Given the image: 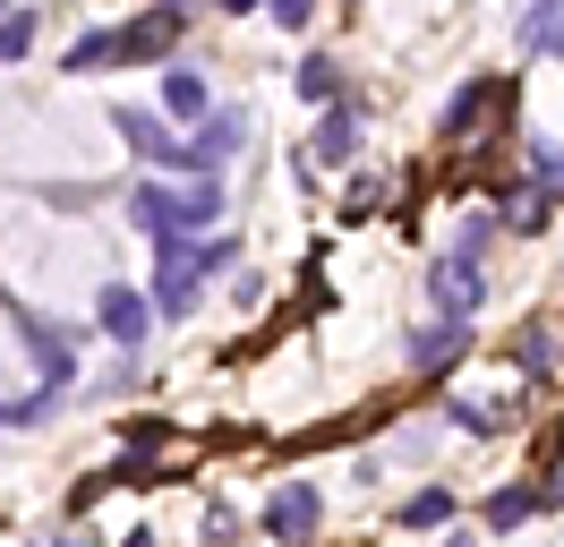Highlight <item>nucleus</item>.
I'll use <instances>...</instances> for the list:
<instances>
[{
	"label": "nucleus",
	"mask_w": 564,
	"mask_h": 547,
	"mask_svg": "<svg viewBox=\"0 0 564 547\" xmlns=\"http://www.w3.org/2000/svg\"><path fill=\"white\" fill-rule=\"evenodd\" d=\"M120 214L145 232V248H163V239H188L197 223H188V180H172V171H145L138 189L120 197Z\"/></svg>",
	"instance_id": "1"
},
{
	"label": "nucleus",
	"mask_w": 564,
	"mask_h": 547,
	"mask_svg": "<svg viewBox=\"0 0 564 547\" xmlns=\"http://www.w3.org/2000/svg\"><path fill=\"white\" fill-rule=\"evenodd\" d=\"M0 308H9V334L26 342V360L43 368V385L69 394V385H77V334H69V325H52V317H35L26 300H9V291H0Z\"/></svg>",
	"instance_id": "2"
},
{
	"label": "nucleus",
	"mask_w": 564,
	"mask_h": 547,
	"mask_svg": "<svg viewBox=\"0 0 564 547\" xmlns=\"http://www.w3.org/2000/svg\"><path fill=\"white\" fill-rule=\"evenodd\" d=\"M111 129H120V146H129V154H138L145 171H172V180H188V137L172 129V120H163V111H138V103H111Z\"/></svg>",
	"instance_id": "3"
},
{
	"label": "nucleus",
	"mask_w": 564,
	"mask_h": 547,
	"mask_svg": "<svg viewBox=\"0 0 564 547\" xmlns=\"http://www.w3.org/2000/svg\"><path fill=\"white\" fill-rule=\"evenodd\" d=\"M257 530L274 547H317V530H325V487L317 479H282L274 496H265V513H257Z\"/></svg>",
	"instance_id": "4"
},
{
	"label": "nucleus",
	"mask_w": 564,
	"mask_h": 547,
	"mask_svg": "<svg viewBox=\"0 0 564 547\" xmlns=\"http://www.w3.org/2000/svg\"><path fill=\"white\" fill-rule=\"evenodd\" d=\"M470 342H479V317H427L420 334L402 342V368L420 376V385H436V376H454L470 360Z\"/></svg>",
	"instance_id": "5"
},
{
	"label": "nucleus",
	"mask_w": 564,
	"mask_h": 547,
	"mask_svg": "<svg viewBox=\"0 0 564 547\" xmlns=\"http://www.w3.org/2000/svg\"><path fill=\"white\" fill-rule=\"evenodd\" d=\"M145 300H154V317H197V300H206V274H197V257H188V239H163V248H154Z\"/></svg>",
	"instance_id": "6"
},
{
	"label": "nucleus",
	"mask_w": 564,
	"mask_h": 547,
	"mask_svg": "<svg viewBox=\"0 0 564 547\" xmlns=\"http://www.w3.org/2000/svg\"><path fill=\"white\" fill-rule=\"evenodd\" d=\"M95 334H104L111 351H129V360H138L145 334H154V300H145L138 282H104V291H95Z\"/></svg>",
	"instance_id": "7"
},
{
	"label": "nucleus",
	"mask_w": 564,
	"mask_h": 547,
	"mask_svg": "<svg viewBox=\"0 0 564 547\" xmlns=\"http://www.w3.org/2000/svg\"><path fill=\"white\" fill-rule=\"evenodd\" d=\"M359 146H368V111H359L351 95H343V103H325V111H317V137H308V163L351 171V163H359Z\"/></svg>",
	"instance_id": "8"
},
{
	"label": "nucleus",
	"mask_w": 564,
	"mask_h": 547,
	"mask_svg": "<svg viewBox=\"0 0 564 547\" xmlns=\"http://www.w3.org/2000/svg\"><path fill=\"white\" fill-rule=\"evenodd\" d=\"M240 154H248V111H240V103H214L206 120L188 129V163L223 171V163H240Z\"/></svg>",
	"instance_id": "9"
},
{
	"label": "nucleus",
	"mask_w": 564,
	"mask_h": 547,
	"mask_svg": "<svg viewBox=\"0 0 564 547\" xmlns=\"http://www.w3.org/2000/svg\"><path fill=\"white\" fill-rule=\"evenodd\" d=\"M427 300H436V317H479V308H488V274L445 248V257L427 266Z\"/></svg>",
	"instance_id": "10"
},
{
	"label": "nucleus",
	"mask_w": 564,
	"mask_h": 547,
	"mask_svg": "<svg viewBox=\"0 0 564 547\" xmlns=\"http://www.w3.org/2000/svg\"><path fill=\"white\" fill-rule=\"evenodd\" d=\"M547 505H564L556 487H539V479H505V487H488L479 522H488V530H522L530 513H547Z\"/></svg>",
	"instance_id": "11"
},
{
	"label": "nucleus",
	"mask_w": 564,
	"mask_h": 547,
	"mask_svg": "<svg viewBox=\"0 0 564 547\" xmlns=\"http://www.w3.org/2000/svg\"><path fill=\"white\" fill-rule=\"evenodd\" d=\"M206 111H214V77L197 61H163V120H188V129H197Z\"/></svg>",
	"instance_id": "12"
},
{
	"label": "nucleus",
	"mask_w": 564,
	"mask_h": 547,
	"mask_svg": "<svg viewBox=\"0 0 564 547\" xmlns=\"http://www.w3.org/2000/svg\"><path fill=\"white\" fill-rule=\"evenodd\" d=\"M496 95H505V86H496L488 68H479V77H462L454 95H445V111H436V137H445V146H462V137H470V120H479Z\"/></svg>",
	"instance_id": "13"
},
{
	"label": "nucleus",
	"mask_w": 564,
	"mask_h": 547,
	"mask_svg": "<svg viewBox=\"0 0 564 547\" xmlns=\"http://www.w3.org/2000/svg\"><path fill=\"white\" fill-rule=\"evenodd\" d=\"M61 68H69V77H111V68H120V26H86L69 52H61Z\"/></svg>",
	"instance_id": "14"
},
{
	"label": "nucleus",
	"mask_w": 564,
	"mask_h": 547,
	"mask_svg": "<svg viewBox=\"0 0 564 547\" xmlns=\"http://www.w3.org/2000/svg\"><path fill=\"white\" fill-rule=\"evenodd\" d=\"M291 86H300V103H317V111L351 95V77H343V61H334V52H308V61L291 68Z\"/></svg>",
	"instance_id": "15"
},
{
	"label": "nucleus",
	"mask_w": 564,
	"mask_h": 547,
	"mask_svg": "<svg viewBox=\"0 0 564 547\" xmlns=\"http://www.w3.org/2000/svg\"><path fill=\"white\" fill-rule=\"evenodd\" d=\"M445 419H454L462 437H505V428H513V403H505V394H488V403H479V394H454Z\"/></svg>",
	"instance_id": "16"
},
{
	"label": "nucleus",
	"mask_w": 564,
	"mask_h": 547,
	"mask_svg": "<svg viewBox=\"0 0 564 547\" xmlns=\"http://www.w3.org/2000/svg\"><path fill=\"white\" fill-rule=\"evenodd\" d=\"M454 487H411V496H402V530H445V522H454Z\"/></svg>",
	"instance_id": "17"
},
{
	"label": "nucleus",
	"mask_w": 564,
	"mask_h": 547,
	"mask_svg": "<svg viewBox=\"0 0 564 547\" xmlns=\"http://www.w3.org/2000/svg\"><path fill=\"white\" fill-rule=\"evenodd\" d=\"M35 34H43V18L26 9V0H18V9L0 18V68H18V61H26V52H35Z\"/></svg>",
	"instance_id": "18"
},
{
	"label": "nucleus",
	"mask_w": 564,
	"mask_h": 547,
	"mask_svg": "<svg viewBox=\"0 0 564 547\" xmlns=\"http://www.w3.org/2000/svg\"><path fill=\"white\" fill-rule=\"evenodd\" d=\"M52 403H61L52 385H35V394H0V437H9V428H43V419H52Z\"/></svg>",
	"instance_id": "19"
},
{
	"label": "nucleus",
	"mask_w": 564,
	"mask_h": 547,
	"mask_svg": "<svg viewBox=\"0 0 564 547\" xmlns=\"http://www.w3.org/2000/svg\"><path fill=\"white\" fill-rule=\"evenodd\" d=\"M530 189H539L547 205H564V146H556V137L530 146Z\"/></svg>",
	"instance_id": "20"
},
{
	"label": "nucleus",
	"mask_w": 564,
	"mask_h": 547,
	"mask_svg": "<svg viewBox=\"0 0 564 547\" xmlns=\"http://www.w3.org/2000/svg\"><path fill=\"white\" fill-rule=\"evenodd\" d=\"M564 34V0H530L522 9V52H556Z\"/></svg>",
	"instance_id": "21"
},
{
	"label": "nucleus",
	"mask_w": 564,
	"mask_h": 547,
	"mask_svg": "<svg viewBox=\"0 0 564 547\" xmlns=\"http://www.w3.org/2000/svg\"><path fill=\"white\" fill-rule=\"evenodd\" d=\"M547 223H556V205H547V197H539V189L522 180V189L505 197V232H547Z\"/></svg>",
	"instance_id": "22"
},
{
	"label": "nucleus",
	"mask_w": 564,
	"mask_h": 547,
	"mask_svg": "<svg viewBox=\"0 0 564 547\" xmlns=\"http://www.w3.org/2000/svg\"><path fill=\"white\" fill-rule=\"evenodd\" d=\"M513 368H522L530 385H547V376H556V334H547V325H530L522 351H513Z\"/></svg>",
	"instance_id": "23"
},
{
	"label": "nucleus",
	"mask_w": 564,
	"mask_h": 547,
	"mask_svg": "<svg viewBox=\"0 0 564 547\" xmlns=\"http://www.w3.org/2000/svg\"><path fill=\"white\" fill-rule=\"evenodd\" d=\"M496 232H505V214H470V223L454 232V257H470V266H479V257L496 248Z\"/></svg>",
	"instance_id": "24"
},
{
	"label": "nucleus",
	"mask_w": 564,
	"mask_h": 547,
	"mask_svg": "<svg viewBox=\"0 0 564 547\" xmlns=\"http://www.w3.org/2000/svg\"><path fill=\"white\" fill-rule=\"evenodd\" d=\"M120 444H129V453H154V444H172V419H129Z\"/></svg>",
	"instance_id": "25"
},
{
	"label": "nucleus",
	"mask_w": 564,
	"mask_h": 547,
	"mask_svg": "<svg viewBox=\"0 0 564 547\" xmlns=\"http://www.w3.org/2000/svg\"><path fill=\"white\" fill-rule=\"evenodd\" d=\"M265 9H274L282 34H308V26H317V0H265Z\"/></svg>",
	"instance_id": "26"
},
{
	"label": "nucleus",
	"mask_w": 564,
	"mask_h": 547,
	"mask_svg": "<svg viewBox=\"0 0 564 547\" xmlns=\"http://www.w3.org/2000/svg\"><path fill=\"white\" fill-rule=\"evenodd\" d=\"M359 214H377V180H351V189H343V223H359Z\"/></svg>",
	"instance_id": "27"
},
{
	"label": "nucleus",
	"mask_w": 564,
	"mask_h": 547,
	"mask_svg": "<svg viewBox=\"0 0 564 547\" xmlns=\"http://www.w3.org/2000/svg\"><path fill=\"white\" fill-rule=\"evenodd\" d=\"M197 539H206V547H231V539H240V522H231L223 505H206V530H197Z\"/></svg>",
	"instance_id": "28"
},
{
	"label": "nucleus",
	"mask_w": 564,
	"mask_h": 547,
	"mask_svg": "<svg viewBox=\"0 0 564 547\" xmlns=\"http://www.w3.org/2000/svg\"><path fill=\"white\" fill-rule=\"evenodd\" d=\"M265 0H214V18H257Z\"/></svg>",
	"instance_id": "29"
},
{
	"label": "nucleus",
	"mask_w": 564,
	"mask_h": 547,
	"mask_svg": "<svg viewBox=\"0 0 564 547\" xmlns=\"http://www.w3.org/2000/svg\"><path fill=\"white\" fill-rule=\"evenodd\" d=\"M43 547H95V530L77 522V530H61V539H43Z\"/></svg>",
	"instance_id": "30"
},
{
	"label": "nucleus",
	"mask_w": 564,
	"mask_h": 547,
	"mask_svg": "<svg viewBox=\"0 0 564 547\" xmlns=\"http://www.w3.org/2000/svg\"><path fill=\"white\" fill-rule=\"evenodd\" d=\"M120 547H163V539H154V530H129V539H120Z\"/></svg>",
	"instance_id": "31"
},
{
	"label": "nucleus",
	"mask_w": 564,
	"mask_h": 547,
	"mask_svg": "<svg viewBox=\"0 0 564 547\" xmlns=\"http://www.w3.org/2000/svg\"><path fill=\"white\" fill-rule=\"evenodd\" d=\"M163 9H188V18H197V9H206V0H163Z\"/></svg>",
	"instance_id": "32"
},
{
	"label": "nucleus",
	"mask_w": 564,
	"mask_h": 547,
	"mask_svg": "<svg viewBox=\"0 0 564 547\" xmlns=\"http://www.w3.org/2000/svg\"><path fill=\"white\" fill-rule=\"evenodd\" d=\"M556 68H564V34H556Z\"/></svg>",
	"instance_id": "33"
},
{
	"label": "nucleus",
	"mask_w": 564,
	"mask_h": 547,
	"mask_svg": "<svg viewBox=\"0 0 564 547\" xmlns=\"http://www.w3.org/2000/svg\"><path fill=\"white\" fill-rule=\"evenodd\" d=\"M0 18H9V0H0Z\"/></svg>",
	"instance_id": "34"
}]
</instances>
